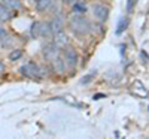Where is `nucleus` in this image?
Wrapping results in <instances>:
<instances>
[{
  "label": "nucleus",
  "instance_id": "1",
  "mask_svg": "<svg viewBox=\"0 0 149 139\" xmlns=\"http://www.w3.org/2000/svg\"><path fill=\"white\" fill-rule=\"evenodd\" d=\"M69 26H70L72 32L76 33V34H86V33L91 30V22L86 20L85 17H82V15L72 17Z\"/></svg>",
  "mask_w": 149,
  "mask_h": 139
},
{
  "label": "nucleus",
  "instance_id": "2",
  "mask_svg": "<svg viewBox=\"0 0 149 139\" xmlns=\"http://www.w3.org/2000/svg\"><path fill=\"white\" fill-rule=\"evenodd\" d=\"M19 72L24 75V77L31 78V79H37V78L42 77L40 67L37 66L34 61H29V63H26V65H22V66L19 67Z\"/></svg>",
  "mask_w": 149,
  "mask_h": 139
},
{
  "label": "nucleus",
  "instance_id": "3",
  "mask_svg": "<svg viewBox=\"0 0 149 139\" xmlns=\"http://www.w3.org/2000/svg\"><path fill=\"white\" fill-rule=\"evenodd\" d=\"M93 14H94V17L98 20V21H106V18H107V14H109V9H107V6H104V5H102V3H95L94 6H93Z\"/></svg>",
  "mask_w": 149,
  "mask_h": 139
},
{
  "label": "nucleus",
  "instance_id": "4",
  "mask_svg": "<svg viewBox=\"0 0 149 139\" xmlns=\"http://www.w3.org/2000/svg\"><path fill=\"white\" fill-rule=\"evenodd\" d=\"M63 55H64V60L67 61V65L69 66H76V63H78V53L74 51V48H70L69 45L64 48V51H63Z\"/></svg>",
  "mask_w": 149,
  "mask_h": 139
},
{
  "label": "nucleus",
  "instance_id": "5",
  "mask_svg": "<svg viewBox=\"0 0 149 139\" xmlns=\"http://www.w3.org/2000/svg\"><path fill=\"white\" fill-rule=\"evenodd\" d=\"M42 53H43V57L46 60H55L58 57V48L54 44H48V45L43 46Z\"/></svg>",
  "mask_w": 149,
  "mask_h": 139
},
{
  "label": "nucleus",
  "instance_id": "6",
  "mask_svg": "<svg viewBox=\"0 0 149 139\" xmlns=\"http://www.w3.org/2000/svg\"><path fill=\"white\" fill-rule=\"evenodd\" d=\"M54 45L57 48H66L69 45V36L63 32H58L54 36Z\"/></svg>",
  "mask_w": 149,
  "mask_h": 139
},
{
  "label": "nucleus",
  "instance_id": "7",
  "mask_svg": "<svg viewBox=\"0 0 149 139\" xmlns=\"http://www.w3.org/2000/svg\"><path fill=\"white\" fill-rule=\"evenodd\" d=\"M12 17H14V12H12L9 8H6L2 2H0V21H2V22L9 21Z\"/></svg>",
  "mask_w": 149,
  "mask_h": 139
},
{
  "label": "nucleus",
  "instance_id": "8",
  "mask_svg": "<svg viewBox=\"0 0 149 139\" xmlns=\"http://www.w3.org/2000/svg\"><path fill=\"white\" fill-rule=\"evenodd\" d=\"M49 24H51V29H52V32H54V33L61 32V29H63V17H61V15L54 17Z\"/></svg>",
  "mask_w": 149,
  "mask_h": 139
},
{
  "label": "nucleus",
  "instance_id": "9",
  "mask_svg": "<svg viewBox=\"0 0 149 139\" xmlns=\"http://www.w3.org/2000/svg\"><path fill=\"white\" fill-rule=\"evenodd\" d=\"M54 5V0H36V9L39 12H45Z\"/></svg>",
  "mask_w": 149,
  "mask_h": 139
},
{
  "label": "nucleus",
  "instance_id": "10",
  "mask_svg": "<svg viewBox=\"0 0 149 139\" xmlns=\"http://www.w3.org/2000/svg\"><path fill=\"white\" fill-rule=\"evenodd\" d=\"M52 29H51V24L49 22H40V33L39 37H51L52 36Z\"/></svg>",
  "mask_w": 149,
  "mask_h": 139
},
{
  "label": "nucleus",
  "instance_id": "11",
  "mask_svg": "<svg viewBox=\"0 0 149 139\" xmlns=\"http://www.w3.org/2000/svg\"><path fill=\"white\" fill-rule=\"evenodd\" d=\"M2 3H3L6 8H9L10 11H18V9H21V2H19V0H2Z\"/></svg>",
  "mask_w": 149,
  "mask_h": 139
},
{
  "label": "nucleus",
  "instance_id": "12",
  "mask_svg": "<svg viewBox=\"0 0 149 139\" xmlns=\"http://www.w3.org/2000/svg\"><path fill=\"white\" fill-rule=\"evenodd\" d=\"M127 26H128V18H127V17H122V18L119 20V22H118V27H116V34L122 33L124 30L127 29Z\"/></svg>",
  "mask_w": 149,
  "mask_h": 139
},
{
  "label": "nucleus",
  "instance_id": "13",
  "mask_svg": "<svg viewBox=\"0 0 149 139\" xmlns=\"http://www.w3.org/2000/svg\"><path fill=\"white\" fill-rule=\"evenodd\" d=\"M61 99H64V100H66V102H67L69 105H73V106H79V108H84V105H82L81 102H78L76 99H73L70 94H64V96L61 97Z\"/></svg>",
  "mask_w": 149,
  "mask_h": 139
},
{
  "label": "nucleus",
  "instance_id": "14",
  "mask_svg": "<svg viewBox=\"0 0 149 139\" xmlns=\"http://www.w3.org/2000/svg\"><path fill=\"white\" fill-rule=\"evenodd\" d=\"M30 33H31L33 37H39V33H40V21H36V22L31 24Z\"/></svg>",
  "mask_w": 149,
  "mask_h": 139
},
{
  "label": "nucleus",
  "instance_id": "15",
  "mask_svg": "<svg viewBox=\"0 0 149 139\" xmlns=\"http://www.w3.org/2000/svg\"><path fill=\"white\" fill-rule=\"evenodd\" d=\"M21 55H22L21 49H15V51H12V53L9 54V60H10V61H15V60H18Z\"/></svg>",
  "mask_w": 149,
  "mask_h": 139
},
{
  "label": "nucleus",
  "instance_id": "16",
  "mask_svg": "<svg viewBox=\"0 0 149 139\" xmlns=\"http://www.w3.org/2000/svg\"><path fill=\"white\" fill-rule=\"evenodd\" d=\"M73 11H74V12H78V14H84V12H86V8H85L84 5H81V3H74Z\"/></svg>",
  "mask_w": 149,
  "mask_h": 139
},
{
  "label": "nucleus",
  "instance_id": "17",
  "mask_svg": "<svg viewBox=\"0 0 149 139\" xmlns=\"http://www.w3.org/2000/svg\"><path fill=\"white\" fill-rule=\"evenodd\" d=\"M54 61H55V67H57V70H58V72H63V70H64V63H63V60L57 57Z\"/></svg>",
  "mask_w": 149,
  "mask_h": 139
},
{
  "label": "nucleus",
  "instance_id": "18",
  "mask_svg": "<svg viewBox=\"0 0 149 139\" xmlns=\"http://www.w3.org/2000/svg\"><path fill=\"white\" fill-rule=\"evenodd\" d=\"M94 77H95V73H94V72H91V73L88 75V77H84V78L81 79V84H88V82H90Z\"/></svg>",
  "mask_w": 149,
  "mask_h": 139
},
{
  "label": "nucleus",
  "instance_id": "19",
  "mask_svg": "<svg viewBox=\"0 0 149 139\" xmlns=\"http://www.w3.org/2000/svg\"><path fill=\"white\" fill-rule=\"evenodd\" d=\"M136 2V0H128V5H127V11H131V8H133V3Z\"/></svg>",
  "mask_w": 149,
  "mask_h": 139
},
{
  "label": "nucleus",
  "instance_id": "20",
  "mask_svg": "<svg viewBox=\"0 0 149 139\" xmlns=\"http://www.w3.org/2000/svg\"><path fill=\"white\" fill-rule=\"evenodd\" d=\"M5 72V65H3V61L0 60V73H3Z\"/></svg>",
  "mask_w": 149,
  "mask_h": 139
},
{
  "label": "nucleus",
  "instance_id": "21",
  "mask_svg": "<svg viewBox=\"0 0 149 139\" xmlns=\"http://www.w3.org/2000/svg\"><path fill=\"white\" fill-rule=\"evenodd\" d=\"M103 97H104V94H95V96H94L95 100H97V99H103Z\"/></svg>",
  "mask_w": 149,
  "mask_h": 139
},
{
  "label": "nucleus",
  "instance_id": "22",
  "mask_svg": "<svg viewBox=\"0 0 149 139\" xmlns=\"http://www.w3.org/2000/svg\"><path fill=\"white\" fill-rule=\"evenodd\" d=\"M64 2H67V3H69V2H76V3H78L79 0H64Z\"/></svg>",
  "mask_w": 149,
  "mask_h": 139
},
{
  "label": "nucleus",
  "instance_id": "23",
  "mask_svg": "<svg viewBox=\"0 0 149 139\" xmlns=\"http://www.w3.org/2000/svg\"><path fill=\"white\" fill-rule=\"evenodd\" d=\"M2 29H3V27H2V21H0V30H2Z\"/></svg>",
  "mask_w": 149,
  "mask_h": 139
}]
</instances>
